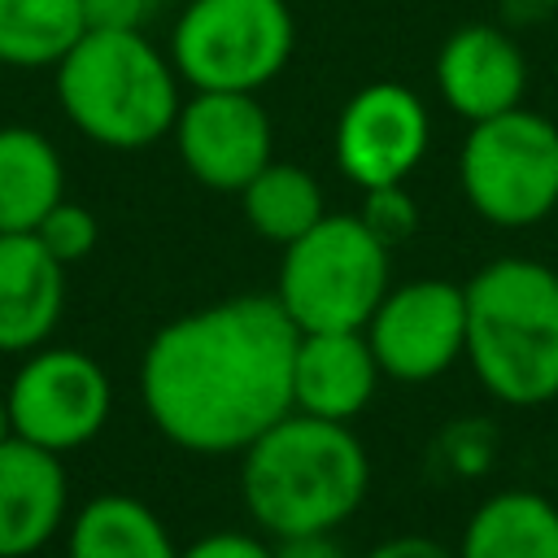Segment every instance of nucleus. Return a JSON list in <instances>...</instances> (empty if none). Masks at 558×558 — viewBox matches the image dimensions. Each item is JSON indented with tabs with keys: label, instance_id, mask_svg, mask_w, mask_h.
<instances>
[{
	"label": "nucleus",
	"instance_id": "obj_1",
	"mask_svg": "<svg viewBox=\"0 0 558 558\" xmlns=\"http://www.w3.org/2000/svg\"><path fill=\"white\" fill-rule=\"evenodd\" d=\"M296 323L275 296H231L166 323L140 362L144 410L192 453H240L292 410Z\"/></svg>",
	"mask_w": 558,
	"mask_h": 558
},
{
	"label": "nucleus",
	"instance_id": "obj_2",
	"mask_svg": "<svg viewBox=\"0 0 558 558\" xmlns=\"http://www.w3.org/2000/svg\"><path fill=\"white\" fill-rule=\"evenodd\" d=\"M371 488V458L349 423L288 410L240 449V497L270 536L336 532Z\"/></svg>",
	"mask_w": 558,
	"mask_h": 558
},
{
	"label": "nucleus",
	"instance_id": "obj_3",
	"mask_svg": "<svg viewBox=\"0 0 558 558\" xmlns=\"http://www.w3.org/2000/svg\"><path fill=\"white\" fill-rule=\"evenodd\" d=\"M466 349L475 379L506 405L558 397V275L532 257H497L471 275Z\"/></svg>",
	"mask_w": 558,
	"mask_h": 558
},
{
	"label": "nucleus",
	"instance_id": "obj_4",
	"mask_svg": "<svg viewBox=\"0 0 558 558\" xmlns=\"http://www.w3.org/2000/svg\"><path fill=\"white\" fill-rule=\"evenodd\" d=\"M52 74L61 113L100 148H148L174 131L183 78L144 31H83Z\"/></svg>",
	"mask_w": 558,
	"mask_h": 558
},
{
	"label": "nucleus",
	"instance_id": "obj_5",
	"mask_svg": "<svg viewBox=\"0 0 558 558\" xmlns=\"http://www.w3.org/2000/svg\"><path fill=\"white\" fill-rule=\"evenodd\" d=\"M388 292V244L362 214H323L305 235L283 244L275 301L296 331L366 327Z\"/></svg>",
	"mask_w": 558,
	"mask_h": 558
},
{
	"label": "nucleus",
	"instance_id": "obj_6",
	"mask_svg": "<svg viewBox=\"0 0 558 558\" xmlns=\"http://www.w3.org/2000/svg\"><path fill=\"white\" fill-rule=\"evenodd\" d=\"M292 44L288 0H187L170 31V61L192 92H262Z\"/></svg>",
	"mask_w": 558,
	"mask_h": 558
},
{
	"label": "nucleus",
	"instance_id": "obj_7",
	"mask_svg": "<svg viewBox=\"0 0 558 558\" xmlns=\"http://www.w3.org/2000/svg\"><path fill=\"white\" fill-rule=\"evenodd\" d=\"M471 209L493 227H532L558 209V126L532 109L471 122L458 157Z\"/></svg>",
	"mask_w": 558,
	"mask_h": 558
},
{
	"label": "nucleus",
	"instance_id": "obj_8",
	"mask_svg": "<svg viewBox=\"0 0 558 558\" xmlns=\"http://www.w3.org/2000/svg\"><path fill=\"white\" fill-rule=\"evenodd\" d=\"M362 331L388 379L427 384L445 375L466 349V292L449 279L388 288Z\"/></svg>",
	"mask_w": 558,
	"mask_h": 558
},
{
	"label": "nucleus",
	"instance_id": "obj_9",
	"mask_svg": "<svg viewBox=\"0 0 558 558\" xmlns=\"http://www.w3.org/2000/svg\"><path fill=\"white\" fill-rule=\"evenodd\" d=\"M13 436L52 453L87 445L109 418V375L78 349H39L9 388Z\"/></svg>",
	"mask_w": 558,
	"mask_h": 558
},
{
	"label": "nucleus",
	"instance_id": "obj_10",
	"mask_svg": "<svg viewBox=\"0 0 558 558\" xmlns=\"http://www.w3.org/2000/svg\"><path fill=\"white\" fill-rule=\"evenodd\" d=\"M432 118L405 83H366L336 118V166L344 179L366 187L405 183L427 157Z\"/></svg>",
	"mask_w": 558,
	"mask_h": 558
},
{
	"label": "nucleus",
	"instance_id": "obj_11",
	"mask_svg": "<svg viewBox=\"0 0 558 558\" xmlns=\"http://www.w3.org/2000/svg\"><path fill=\"white\" fill-rule=\"evenodd\" d=\"M170 135L187 174L214 192H240L275 157L270 118L257 92H192Z\"/></svg>",
	"mask_w": 558,
	"mask_h": 558
},
{
	"label": "nucleus",
	"instance_id": "obj_12",
	"mask_svg": "<svg viewBox=\"0 0 558 558\" xmlns=\"http://www.w3.org/2000/svg\"><path fill=\"white\" fill-rule=\"evenodd\" d=\"M436 87L440 100L466 118L484 122L523 105L527 61L519 44L497 26H462L436 52Z\"/></svg>",
	"mask_w": 558,
	"mask_h": 558
},
{
	"label": "nucleus",
	"instance_id": "obj_13",
	"mask_svg": "<svg viewBox=\"0 0 558 558\" xmlns=\"http://www.w3.org/2000/svg\"><path fill=\"white\" fill-rule=\"evenodd\" d=\"M379 379H384V371H379L362 327H349V331H301L296 336L292 410L349 423L371 405Z\"/></svg>",
	"mask_w": 558,
	"mask_h": 558
},
{
	"label": "nucleus",
	"instance_id": "obj_14",
	"mask_svg": "<svg viewBox=\"0 0 558 558\" xmlns=\"http://www.w3.org/2000/svg\"><path fill=\"white\" fill-rule=\"evenodd\" d=\"M65 514V466L52 449L9 436L0 445V558L35 554Z\"/></svg>",
	"mask_w": 558,
	"mask_h": 558
},
{
	"label": "nucleus",
	"instance_id": "obj_15",
	"mask_svg": "<svg viewBox=\"0 0 558 558\" xmlns=\"http://www.w3.org/2000/svg\"><path fill=\"white\" fill-rule=\"evenodd\" d=\"M61 262L35 231H0V349H35L61 318Z\"/></svg>",
	"mask_w": 558,
	"mask_h": 558
},
{
	"label": "nucleus",
	"instance_id": "obj_16",
	"mask_svg": "<svg viewBox=\"0 0 558 558\" xmlns=\"http://www.w3.org/2000/svg\"><path fill=\"white\" fill-rule=\"evenodd\" d=\"M458 558H558V506L541 493H497L462 527Z\"/></svg>",
	"mask_w": 558,
	"mask_h": 558
},
{
	"label": "nucleus",
	"instance_id": "obj_17",
	"mask_svg": "<svg viewBox=\"0 0 558 558\" xmlns=\"http://www.w3.org/2000/svg\"><path fill=\"white\" fill-rule=\"evenodd\" d=\"M65 201V170L52 140L35 126H0V231H35Z\"/></svg>",
	"mask_w": 558,
	"mask_h": 558
},
{
	"label": "nucleus",
	"instance_id": "obj_18",
	"mask_svg": "<svg viewBox=\"0 0 558 558\" xmlns=\"http://www.w3.org/2000/svg\"><path fill=\"white\" fill-rule=\"evenodd\" d=\"M70 558H179L166 523L135 497L105 493L70 527Z\"/></svg>",
	"mask_w": 558,
	"mask_h": 558
},
{
	"label": "nucleus",
	"instance_id": "obj_19",
	"mask_svg": "<svg viewBox=\"0 0 558 558\" xmlns=\"http://www.w3.org/2000/svg\"><path fill=\"white\" fill-rule=\"evenodd\" d=\"M83 31V0H0V65L52 70Z\"/></svg>",
	"mask_w": 558,
	"mask_h": 558
},
{
	"label": "nucleus",
	"instance_id": "obj_20",
	"mask_svg": "<svg viewBox=\"0 0 558 558\" xmlns=\"http://www.w3.org/2000/svg\"><path fill=\"white\" fill-rule=\"evenodd\" d=\"M240 201H244L248 227L270 244H292L327 214L318 179L305 166L275 161V157L240 187Z\"/></svg>",
	"mask_w": 558,
	"mask_h": 558
},
{
	"label": "nucleus",
	"instance_id": "obj_21",
	"mask_svg": "<svg viewBox=\"0 0 558 558\" xmlns=\"http://www.w3.org/2000/svg\"><path fill=\"white\" fill-rule=\"evenodd\" d=\"M35 235H39V244H44L61 266H70V262H78V257H87V253L96 248L100 227H96L92 209H83V205H74V201H57V205L44 214V222L35 227Z\"/></svg>",
	"mask_w": 558,
	"mask_h": 558
},
{
	"label": "nucleus",
	"instance_id": "obj_22",
	"mask_svg": "<svg viewBox=\"0 0 558 558\" xmlns=\"http://www.w3.org/2000/svg\"><path fill=\"white\" fill-rule=\"evenodd\" d=\"M362 222L392 248L397 240H405L418 227V209L405 192V183H388V187H366V205H362Z\"/></svg>",
	"mask_w": 558,
	"mask_h": 558
},
{
	"label": "nucleus",
	"instance_id": "obj_23",
	"mask_svg": "<svg viewBox=\"0 0 558 558\" xmlns=\"http://www.w3.org/2000/svg\"><path fill=\"white\" fill-rule=\"evenodd\" d=\"M161 0H83L87 31H144Z\"/></svg>",
	"mask_w": 558,
	"mask_h": 558
},
{
	"label": "nucleus",
	"instance_id": "obj_24",
	"mask_svg": "<svg viewBox=\"0 0 558 558\" xmlns=\"http://www.w3.org/2000/svg\"><path fill=\"white\" fill-rule=\"evenodd\" d=\"M179 558H270V545H262L248 532H209L179 549Z\"/></svg>",
	"mask_w": 558,
	"mask_h": 558
},
{
	"label": "nucleus",
	"instance_id": "obj_25",
	"mask_svg": "<svg viewBox=\"0 0 558 558\" xmlns=\"http://www.w3.org/2000/svg\"><path fill=\"white\" fill-rule=\"evenodd\" d=\"M270 558H349L331 532H301V536H275Z\"/></svg>",
	"mask_w": 558,
	"mask_h": 558
},
{
	"label": "nucleus",
	"instance_id": "obj_26",
	"mask_svg": "<svg viewBox=\"0 0 558 558\" xmlns=\"http://www.w3.org/2000/svg\"><path fill=\"white\" fill-rule=\"evenodd\" d=\"M362 558H458V554L445 549V545L432 541V536H392V541L375 545V549L362 554Z\"/></svg>",
	"mask_w": 558,
	"mask_h": 558
},
{
	"label": "nucleus",
	"instance_id": "obj_27",
	"mask_svg": "<svg viewBox=\"0 0 558 558\" xmlns=\"http://www.w3.org/2000/svg\"><path fill=\"white\" fill-rule=\"evenodd\" d=\"M13 436V418H9V401H0V445Z\"/></svg>",
	"mask_w": 558,
	"mask_h": 558
}]
</instances>
